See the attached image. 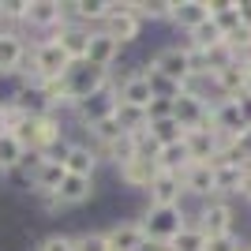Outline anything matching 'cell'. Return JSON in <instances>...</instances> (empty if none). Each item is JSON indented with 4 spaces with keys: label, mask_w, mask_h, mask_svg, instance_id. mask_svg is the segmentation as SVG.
<instances>
[{
    "label": "cell",
    "mask_w": 251,
    "mask_h": 251,
    "mask_svg": "<svg viewBox=\"0 0 251 251\" xmlns=\"http://www.w3.org/2000/svg\"><path fill=\"white\" fill-rule=\"evenodd\" d=\"M68 72H72L68 52L52 42V38H34L30 42V60H26V72L23 75H30L38 83H56V79H64Z\"/></svg>",
    "instance_id": "cell-1"
},
{
    "label": "cell",
    "mask_w": 251,
    "mask_h": 251,
    "mask_svg": "<svg viewBox=\"0 0 251 251\" xmlns=\"http://www.w3.org/2000/svg\"><path fill=\"white\" fill-rule=\"evenodd\" d=\"M139 225H143V236H147L150 248H165L188 225V210L184 206H143Z\"/></svg>",
    "instance_id": "cell-2"
},
{
    "label": "cell",
    "mask_w": 251,
    "mask_h": 251,
    "mask_svg": "<svg viewBox=\"0 0 251 251\" xmlns=\"http://www.w3.org/2000/svg\"><path fill=\"white\" fill-rule=\"evenodd\" d=\"M188 225L202 229V232H206V240L240 232V229H236V225H240V218H236V202H232V199H210V202H202V206L188 210Z\"/></svg>",
    "instance_id": "cell-3"
},
{
    "label": "cell",
    "mask_w": 251,
    "mask_h": 251,
    "mask_svg": "<svg viewBox=\"0 0 251 251\" xmlns=\"http://www.w3.org/2000/svg\"><path fill=\"white\" fill-rule=\"evenodd\" d=\"M147 68H150V72H157V75H165V79H173L176 86H184L191 75H195V52L176 38V42L161 45V49L147 60Z\"/></svg>",
    "instance_id": "cell-4"
},
{
    "label": "cell",
    "mask_w": 251,
    "mask_h": 251,
    "mask_svg": "<svg viewBox=\"0 0 251 251\" xmlns=\"http://www.w3.org/2000/svg\"><path fill=\"white\" fill-rule=\"evenodd\" d=\"M109 38H113L120 49H131V45L143 38V23L131 15V0H109V19H105V26H101Z\"/></svg>",
    "instance_id": "cell-5"
},
{
    "label": "cell",
    "mask_w": 251,
    "mask_h": 251,
    "mask_svg": "<svg viewBox=\"0 0 251 251\" xmlns=\"http://www.w3.org/2000/svg\"><path fill=\"white\" fill-rule=\"evenodd\" d=\"M109 83H113V72H101V68H94V64H72V72L64 75V90H68L72 105L86 101L90 94L105 90Z\"/></svg>",
    "instance_id": "cell-6"
},
{
    "label": "cell",
    "mask_w": 251,
    "mask_h": 251,
    "mask_svg": "<svg viewBox=\"0 0 251 251\" xmlns=\"http://www.w3.org/2000/svg\"><path fill=\"white\" fill-rule=\"evenodd\" d=\"M60 23H64L60 0H26V15H23V34H26V38H30V34L49 38V34H56Z\"/></svg>",
    "instance_id": "cell-7"
},
{
    "label": "cell",
    "mask_w": 251,
    "mask_h": 251,
    "mask_svg": "<svg viewBox=\"0 0 251 251\" xmlns=\"http://www.w3.org/2000/svg\"><path fill=\"white\" fill-rule=\"evenodd\" d=\"M30 60V38L23 30H0V75H23Z\"/></svg>",
    "instance_id": "cell-8"
},
{
    "label": "cell",
    "mask_w": 251,
    "mask_h": 251,
    "mask_svg": "<svg viewBox=\"0 0 251 251\" xmlns=\"http://www.w3.org/2000/svg\"><path fill=\"white\" fill-rule=\"evenodd\" d=\"M180 184H184V206H188V202L202 206V202L218 199V195H214V165L191 161V165L180 173Z\"/></svg>",
    "instance_id": "cell-9"
},
{
    "label": "cell",
    "mask_w": 251,
    "mask_h": 251,
    "mask_svg": "<svg viewBox=\"0 0 251 251\" xmlns=\"http://www.w3.org/2000/svg\"><path fill=\"white\" fill-rule=\"evenodd\" d=\"M113 83H116V101H120V105L147 109V105L154 101V94H150V79H147V72H143V64L131 68V72H124V75H113Z\"/></svg>",
    "instance_id": "cell-10"
},
{
    "label": "cell",
    "mask_w": 251,
    "mask_h": 251,
    "mask_svg": "<svg viewBox=\"0 0 251 251\" xmlns=\"http://www.w3.org/2000/svg\"><path fill=\"white\" fill-rule=\"evenodd\" d=\"M105 240H109V251H150L139 218H116V221H109V225H105Z\"/></svg>",
    "instance_id": "cell-11"
},
{
    "label": "cell",
    "mask_w": 251,
    "mask_h": 251,
    "mask_svg": "<svg viewBox=\"0 0 251 251\" xmlns=\"http://www.w3.org/2000/svg\"><path fill=\"white\" fill-rule=\"evenodd\" d=\"M60 165L68 176H94L98 180V169H101V154H98L86 139H72V147L64 150Z\"/></svg>",
    "instance_id": "cell-12"
},
{
    "label": "cell",
    "mask_w": 251,
    "mask_h": 251,
    "mask_svg": "<svg viewBox=\"0 0 251 251\" xmlns=\"http://www.w3.org/2000/svg\"><path fill=\"white\" fill-rule=\"evenodd\" d=\"M113 176H116V184H120L124 191L147 195L150 180L157 176V165H154V161H147V157H131V161H124V165L113 169Z\"/></svg>",
    "instance_id": "cell-13"
},
{
    "label": "cell",
    "mask_w": 251,
    "mask_h": 251,
    "mask_svg": "<svg viewBox=\"0 0 251 251\" xmlns=\"http://www.w3.org/2000/svg\"><path fill=\"white\" fill-rule=\"evenodd\" d=\"M143 202L147 206H184V184H180V176L176 173H157L150 180Z\"/></svg>",
    "instance_id": "cell-14"
},
{
    "label": "cell",
    "mask_w": 251,
    "mask_h": 251,
    "mask_svg": "<svg viewBox=\"0 0 251 251\" xmlns=\"http://www.w3.org/2000/svg\"><path fill=\"white\" fill-rule=\"evenodd\" d=\"M120 56H124V49H120V45H116L101 26L90 30V45H86L83 64H94V68H101V72H113L116 64H120Z\"/></svg>",
    "instance_id": "cell-15"
},
{
    "label": "cell",
    "mask_w": 251,
    "mask_h": 251,
    "mask_svg": "<svg viewBox=\"0 0 251 251\" xmlns=\"http://www.w3.org/2000/svg\"><path fill=\"white\" fill-rule=\"evenodd\" d=\"M49 38L68 52V60H72V64H83L86 45H90V26H83V23H60L56 34H49Z\"/></svg>",
    "instance_id": "cell-16"
},
{
    "label": "cell",
    "mask_w": 251,
    "mask_h": 251,
    "mask_svg": "<svg viewBox=\"0 0 251 251\" xmlns=\"http://www.w3.org/2000/svg\"><path fill=\"white\" fill-rule=\"evenodd\" d=\"M210 19L206 11V0H173V15H169V26L184 38V34H191L195 26H202V23Z\"/></svg>",
    "instance_id": "cell-17"
},
{
    "label": "cell",
    "mask_w": 251,
    "mask_h": 251,
    "mask_svg": "<svg viewBox=\"0 0 251 251\" xmlns=\"http://www.w3.org/2000/svg\"><path fill=\"white\" fill-rule=\"evenodd\" d=\"M98 195V180L94 176H64L60 191H56V202L64 210H79Z\"/></svg>",
    "instance_id": "cell-18"
},
{
    "label": "cell",
    "mask_w": 251,
    "mask_h": 251,
    "mask_svg": "<svg viewBox=\"0 0 251 251\" xmlns=\"http://www.w3.org/2000/svg\"><path fill=\"white\" fill-rule=\"evenodd\" d=\"M64 165L60 161H52V157H45L42 165L34 169V191H30V199H52L56 191H60V184H64Z\"/></svg>",
    "instance_id": "cell-19"
},
{
    "label": "cell",
    "mask_w": 251,
    "mask_h": 251,
    "mask_svg": "<svg viewBox=\"0 0 251 251\" xmlns=\"http://www.w3.org/2000/svg\"><path fill=\"white\" fill-rule=\"evenodd\" d=\"M184 147H188L191 161H202V165H210V161L221 154V147H225V143H221V139L214 135L210 127H199V131H188V135H184Z\"/></svg>",
    "instance_id": "cell-20"
},
{
    "label": "cell",
    "mask_w": 251,
    "mask_h": 251,
    "mask_svg": "<svg viewBox=\"0 0 251 251\" xmlns=\"http://www.w3.org/2000/svg\"><path fill=\"white\" fill-rule=\"evenodd\" d=\"M248 169L232 165V161H214V195L218 199H232L236 202V191H240V180Z\"/></svg>",
    "instance_id": "cell-21"
},
{
    "label": "cell",
    "mask_w": 251,
    "mask_h": 251,
    "mask_svg": "<svg viewBox=\"0 0 251 251\" xmlns=\"http://www.w3.org/2000/svg\"><path fill=\"white\" fill-rule=\"evenodd\" d=\"M131 15H135L143 26H169V15H173V0H131Z\"/></svg>",
    "instance_id": "cell-22"
},
{
    "label": "cell",
    "mask_w": 251,
    "mask_h": 251,
    "mask_svg": "<svg viewBox=\"0 0 251 251\" xmlns=\"http://www.w3.org/2000/svg\"><path fill=\"white\" fill-rule=\"evenodd\" d=\"M157 173H184V169L191 165V154H188V147H184V139H180V143H169V147H161L157 150Z\"/></svg>",
    "instance_id": "cell-23"
},
{
    "label": "cell",
    "mask_w": 251,
    "mask_h": 251,
    "mask_svg": "<svg viewBox=\"0 0 251 251\" xmlns=\"http://www.w3.org/2000/svg\"><path fill=\"white\" fill-rule=\"evenodd\" d=\"M116 124L124 127V135H139L147 131V109H135V105H120L116 101Z\"/></svg>",
    "instance_id": "cell-24"
},
{
    "label": "cell",
    "mask_w": 251,
    "mask_h": 251,
    "mask_svg": "<svg viewBox=\"0 0 251 251\" xmlns=\"http://www.w3.org/2000/svg\"><path fill=\"white\" fill-rule=\"evenodd\" d=\"M169 251H206V232L195 229V225H184V229L165 244Z\"/></svg>",
    "instance_id": "cell-25"
},
{
    "label": "cell",
    "mask_w": 251,
    "mask_h": 251,
    "mask_svg": "<svg viewBox=\"0 0 251 251\" xmlns=\"http://www.w3.org/2000/svg\"><path fill=\"white\" fill-rule=\"evenodd\" d=\"M150 139H154L157 147H169V143H180L184 139V127L173 120V116H165V120H154V124H147Z\"/></svg>",
    "instance_id": "cell-26"
},
{
    "label": "cell",
    "mask_w": 251,
    "mask_h": 251,
    "mask_svg": "<svg viewBox=\"0 0 251 251\" xmlns=\"http://www.w3.org/2000/svg\"><path fill=\"white\" fill-rule=\"evenodd\" d=\"M23 154H26V150H23L19 139L11 135V131H0V173L15 169V165L23 161Z\"/></svg>",
    "instance_id": "cell-27"
},
{
    "label": "cell",
    "mask_w": 251,
    "mask_h": 251,
    "mask_svg": "<svg viewBox=\"0 0 251 251\" xmlns=\"http://www.w3.org/2000/svg\"><path fill=\"white\" fill-rule=\"evenodd\" d=\"M0 184H4L8 191L30 195V191H34V173H26L23 165H15V169H8V173H0Z\"/></svg>",
    "instance_id": "cell-28"
},
{
    "label": "cell",
    "mask_w": 251,
    "mask_h": 251,
    "mask_svg": "<svg viewBox=\"0 0 251 251\" xmlns=\"http://www.w3.org/2000/svg\"><path fill=\"white\" fill-rule=\"evenodd\" d=\"M75 251H109L105 229H86V232H75Z\"/></svg>",
    "instance_id": "cell-29"
},
{
    "label": "cell",
    "mask_w": 251,
    "mask_h": 251,
    "mask_svg": "<svg viewBox=\"0 0 251 251\" xmlns=\"http://www.w3.org/2000/svg\"><path fill=\"white\" fill-rule=\"evenodd\" d=\"M34 251H75V236L72 232H49L34 244Z\"/></svg>",
    "instance_id": "cell-30"
},
{
    "label": "cell",
    "mask_w": 251,
    "mask_h": 251,
    "mask_svg": "<svg viewBox=\"0 0 251 251\" xmlns=\"http://www.w3.org/2000/svg\"><path fill=\"white\" fill-rule=\"evenodd\" d=\"M206 251H248V240L240 232H229V236H214L206 240Z\"/></svg>",
    "instance_id": "cell-31"
},
{
    "label": "cell",
    "mask_w": 251,
    "mask_h": 251,
    "mask_svg": "<svg viewBox=\"0 0 251 251\" xmlns=\"http://www.w3.org/2000/svg\"><path fill=\"white\" fill-rule=\"evenodd\" d=\"M165 116H173V101H165V98H154V101L147 105V124H154V120H165Z\"/></svg>",
    "instance_id": "cell-32"
},
{
    "label": "cell",
    "mask_w": 251,
    "mask_h": 251,
    "mask_svg": "<svg viewBox=\"0 0 251 251\" xmlns=\"http://www.w3.org/2000/svg\"><path fill=\"white\" fill-rule=\"evenodd\" d=\"M236 15H240V30L251 34V0H236Z\"/></svg>",
    "instance_id": "cell-33"
},
{
    "label": "cell",
    "mask_w": 251,
    "mask_h": 251,
    "mask_svg": "<svg viewBox=\"0 0 251 251\" xmlns=\"http://www.w3.org/2000/svg\"><path fill=\"white\" fill-rule=\"evenodd\" d=\"M236 109H240V120H244V127H251V90L236 98Z\"/></svg>",
    "instance_id": "cell-34"
},
{
    "label": "cell",
    "mask_w": 251,
    "mask_h": 251,
    "mask_svg": "<svg viewBox=\"0 0 251 251\" xmlns=\"http://www.w3.org/2000/svg\"><path fill=\"white\" fill-rule=\"evenodd\" d=\"M236 199H240V202H248V206H251V169L244 173V180H240V191H236Z\"/></svg>",
    "instance_id": "cell-35"
},
{
    "label": "cell",
    "mask_w": 251,
    "mask_h": 251,
    "mask_svg": "<svg viewBox=\"0 0 251 251\" xmlns=\"http://www.w3.org/2000/svg\"><path fill=\"white\" fill-rule=\"evenodd\" d=\"M240 64H244V72H248V79H251V52H244V56H240Z\"/></svg>",
    "instance_id": "cell-36"
},
{
    "label": "cell",
    "mask_w": 251,
    "mask_h": 251,
    "mask_svg": "<svg viewBox=\"0 0 251 251\" xmlns=\"http://www.w3.org/2000/svg\"><path fill=\"white\" fill-rule=\"evenodd\" d=\"M0 131H4V120H0Z\"/></svg>",
    "instance_id": "cell-37"
},
{
    "label": "cell",
    "mask_w": 251,
    "mask_h": 251,
    "mask_svg": "<svg viewBox=\"0 0 251 251\" xmlns=\"http://www.w3.org/2000/svg\"><path fill=\"white\" fill-rule=\"evenodd\" d=\"M248 251H251V240H248Z\"/></svg>",
    "instance_id": "cell-38"
}]
</instances>
